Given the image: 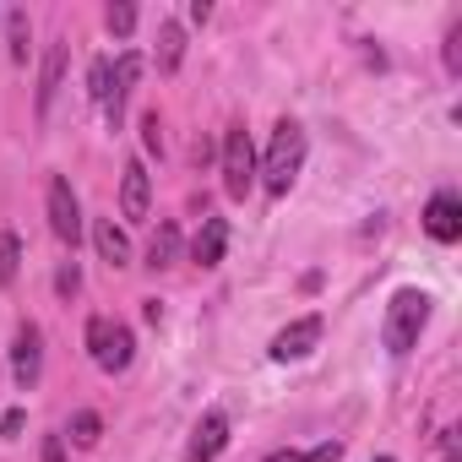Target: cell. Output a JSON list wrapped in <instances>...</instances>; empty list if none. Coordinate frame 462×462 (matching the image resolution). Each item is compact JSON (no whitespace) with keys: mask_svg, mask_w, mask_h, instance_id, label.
I'll list each match as a JSON object with an SVG mask.
<instances>
[{"mask_svg":"<svg viewBox=\"0 0 462 462\" xmlns=\"http://www.w3.org/2000/svg\"><path fill=\"white\" fill-rule=\"evenodd\" d=\"M430 327V294L424 289H397L392 294V305H386V321H381V343H386V354H408V348H419V332Z\"/></svg>","mask_w":462,"mask_h":462,"instance_id":"obj_1","label":"cell"},{"mask_svg":"<svg viewBox=\"0 0 462 462\" xmlns=\"http://www.w3.org/2000/svg\"><path fill=\"white\" fill-rule=\"evenodd\" d=\"M300 169H305V131L294 120H278L273 142H267V163H262L267 196H289V185L300 180Z\"/></svg>","mask_w":462,"mask_h":462,"instance_id":"obj_2","label":"cell"},{"mask_svg":"<svg viewBox=\"0 0 462 462\" xmlns=\"http://www.w3.org/2000/svg\"><path fill=\"white\" fill-rule=\"evenodd\" d=\"M88 354H93L98 370L120 375V370H131V359H136V337H131V327H120V321H109V316H93V321H88Z\"/></svg>","mask_w":462,"mask_h":462,"instance_id":"obj_3","label":"cell"},{"mask_svg":"<svg viewBox=\"0 0 462 462\" xmlns=\"http://www.w3.org/2000/svg\"><path fill=\"white\" fill-rule=\"evenodd\" d=\"M256 185V147H251V131L245 125H228L223 136V190L245 201V190Z\"/></svg>","mask_w":462,"mask_h":462,"instance_id":"obj_4","label":"cell"},{"mask_svg":"<svg viewBox=\"0 0 462 462\" xmlns=\"http://www.w3.org/2000/svg\"><path fill=\"white\" fill-rule=\"evenodd\" d=\"M39 375H44V332H39L33 321H23V332H17V343H12V381H17L23 392H33Z\"/></svg>","mask_w":462,"mask_h":462,"instance_id":"obj_5","label":"cell"},{"mask_svg":"<svg viewBox=\"0 0 462 462\" xmlns=\"http://www.w3.org/2000/svg\"><path fill=\"white\" fill-rule=\"evenodd\" d=\"M50 228H55V240H66V245L82 240V207H77V190H71L66 174L50 180Z\"/></svg>","mask_w":462,"mask_h":462,"instance_id":"obj_6","label":"cell"},{"mask_svg":"<svg viewBox=\"0 0 462 462\" xmlns=\"http://www.w3.org/2000/svg\"><path fill=\"white\" fill-rule=\"evenodd\" d=\"M424 235L435 245H457L462 240V201L451 190H435L430 196V207H424Z\"/></svg>","mask_w":462,"mask_h":462,"instance_id":"obj_7","label":"cell"},{"mask_svg":"<svg viewBox=\"0 0 462 462\" xmlns=\"http://www.w3.org/2000/svg\"><path fill=\"white\" fill-rule=\"evenodd\" d=\"M316 343H321V316H300V321H289V327L273 337V359H278V365H289V359H310Z\"/></svg>","mask_w":462,"mask_h":462,"instance_id":"obj_8","label":"cell"},{"mask_svg":"<svg viewBox=\"0 0 462 462\" xmlns=\"http://www.w3.org/2000/svg\"><path fill=\"white\" fill-rule=\"evenodd\" d=\"M223 446H228V413H223V408H207V413H201V424L190 430L185 462H212Z\"/></svg>","mask_w":462,"mask_h":462,"instance_id":"obj_9","label":"cell"},{"mask_svg":"<svg viewBox=\"0 0 462 462\" xmlns=\"http://www.w3.org/2000/svg\"><path fill=\"white\" fill-rule=\"evenodd\" d=\"M136 77H142V55H120V60H115V82H109V104H104L109 131H120V120H125V98H131Z\"/></svg>","mask_w":462,"mask_h":462,"instance_id":"obj_10","label":"cell"},{"mask_svg":"<svg viewBox=\"0 0 462 462\" xmlns=\"http://www.w3.org/2000/svg\"><path fill=\"white\" fill-rule=\"evenodd\" d=\"M147 201H152L147 163L131 158V163H125V180H120V212H125V223H142V217H147Z\"/></svg>","mask_w":462,"mask_h":462,"instance_id":"obj_11","label":"cell"},{"mask_svg":"<svg viewBox=\"0 0 462 462\" xmlns=\"http://www.w3.org/2000/svg\"><path fill=\"white\" fill-rule=\"evenodd\" d=\"M223 251H228V223H223V217H201L196 240H190V262H196V267H217Z\"/></svg>","mask_w":462,"mask_h":462,"instance_id":"obj_12","label":"cell"},{"mask_svg":"<svg viewBox=\"0 0 462 462\" xmlns=\"http://www.w3.org/2000/svg\"><path fill=\"white\" fill-rule=\"evenodd\" d=\"M93 245H98V256H104L109 267H125V262H131V240H125V228H120L115 217H98V223H93Z\"/></svg>","mask_w":462,"mask_h":462,"instance_id":"obj_13","label":"cell"},{"mask_svg":"<svg viewBox=\"0 0 462 462\" xmlns=\"http://www.w3.org/2000/svg\"><path fill=\"white\" fill-rule=\"evenodd\" d=\"M66 60H71V50H66V44H50L44 71H39V115H50V104H55V93H60V82H66Z\"/></svg>","mask_w":462,"mask_h":462,"instance_id":"obj_14","label":"cell"},{"mask_svg":"<svg viewBox=\"0 0 462 462\" xmlns=\"http://www.w3.org/2000/svg\"><path fill=\"white\" fill-rule=\"evenodd\" d=\"M174 262H180V228H174V223H158L152 240H147V267L163 273V267H174Z\"/></svg>","mask_w":462,"mask_h":462,"instance_id":"obj_15","label":"cell"},{"mask_svg":"<svg viewBox=\"0 0 462 462\" xmlns=\"http://www.w3.org/2000/svg\"><path fill=\"white\" fill-rule=\"evenodd\" d=\"M180 60H185V28L158 23V71H180Z\"/></svg>","mask_w":462,"mask_h":462,"instance_id":"obj_16","label":"cell"},{"mask_svg":"<svg viewBox=\"0 0 462 462\" xmlns=\"http://www.w3.org/2000/svg\"><path fill=\"white\" fill-rule=\"evenodd\" d=\"M77 446H98V435H104V419L93 413V408H82V413H71V430H66Z\"/></svg>","mask_w":462,"mask_h":462,"instance_id":"obj_17","label":"cell"},{"mask_svg":"<svg viewBox=\"0 0 462 462\" xmlns=\"http://www.w3.org/2000/svg\"><path fill=\"white\" fill-rule=\"evenodd\" d=\"M17 273H23V240L0 235V283H17Z\"/></svg>","mask_w":462,"mask_h":462,"instance_id":"obj_18","label":"cell"},{"mask_svg":"<svg viewBox=\"0 0 462 462\" xmlns=\"http://www.w3.org/2000/svg\"><path fill=\"white\" fill-rule=\"evenodd\" d=\"M6 39H12V60H28V39H33L28 12H6Z\"/></svg>","mask_w":462,"mask_h":462,"instance_id":"obj_19","label":"cell"},{"mask_svg":"<svg viewBox=\"0 0 462 462\" xmlns=\"http://www.w3.org/2000/svg\"><path fill=\"white\" fill-rule=\"evenodd\" d=\"M109 82H115V66H109V60H93V71H88V93H93L98 109L109 104Z\"/></svg>","mask_w":462,"mask_h":462,"instance_id":"obj_20","label":"cell"},{"mask_svg":"<svg viewBox=\"0 0 462 462\" xmlns=\"http://www.w3.org/2000/svg\"><path fill=\"white\" fill-rule=\"evenodd\" d=\"M104 23H109V33H120V39H125V33L136 28V6H109V12H104Z\"/></svg>","mask_w":462,"mask_h":462,"instance_id":"obj_21","label":"cell"},{"mask_svg":"<svg viewBox=\"0 0 462 462\" xmlns=\"http://www.w3.org/2000/svg\"><path fill=\"white\" fill-rule=\"evenodd\" d=\"M142 142H147V152H163V125H158V109H152V115H142Z\"/></svg>","mask_w":462,"mask_h":462,"instance_id":"obj_22","label":"cell"},{"mask_svg":"<svg viewBox=\"0 0 462 462\" xmlns=\"http://www.w3.org/2000/svg\"><path fill=\"white\" fill-rule=\"evenodd\" d=\"M55 289H60V294H66V300H71V294H77V289H82V267H77V262H66V267H60V273H55Z\"/></svg>","mask_w":462,"mask_h":462,"instance_id":"obj_23","label":"cell"},{"mask_svg":"<svg viewBox=\"0 0 462 462\" xmlns=\"http://www.w3.org/2000/svg\"><path fill=\"white\" fill-rule=\"evenodd\" d=\"M300 462H343V446H337V440H321V446H316V451H305Z\"/></svg>","mask_w":462,"mask_h":462,"instance_id":"obj_24","label":"cell"},{"mask_svg":"<svg viewBox=\"0 0 462 462\" xmlns=\"http://www.w3.org/2000/svg\"><path fill=\"white\" fill-rule=\"evenodd\" d=\"M44 462H66V435H44Z\"/></svg>","mask_w":462,"mask_h":462,"instance_id":"obj_25","label":"cell"},{"mask_svg":"<svg viewBox=\"0 0 462 462\" xmlns=\"http://www.w3.org/2000/svg\"><path fill=\"white\" fill-rule=\"evenodd\" d=\"M207 17H212V0H190V23H196V28H201V23H207Z\"/></svg>","mask_w":462,"mask_h":462,"instance_id":"obj_26","label":"cell"},{"mask_svg":"<svg viewBox=\"0 0 462 462\" xmlns=\"http://www.w3.org/2000/svg\"><path fill=\"white\" fill-rule=\"evenodd\" d=\"M17 430H23V408H12L6 419H0V435H17Z\"/></svg>","mask_w":462,"mask_h":462,"instance_id":"obj_27","label":"cell"},{"mask_svg":"<svg viewBox=\"0 0 462 462\" xmlns=\"http://www.w3.org/2000/svg\"><path fill=\"white\" fill-rule=\"evenodd\" d=\"M267 462H300V451H273Z\"/></svg>","mask_w":462,"mask_h":462,"instance_id":"obj_28","label":"cell"},{"mask_svg":"<svg viewBox=\"0 0 462 462\" xmlns=\"http://www.w3.org/2000/svg\"><path fill=\"white\" fill-rule=\"evenodd\" d=\"M375 462H392V457H375Z\"/></svg>","mask_w":462,"mask_h":462,"instance_id":"obj_29","label":"cell"},{"mask_svg":"<svg viewBox=\"0 0 462 462\" xmlns=\"http://www.w3.org/2000/svg\"><path fill=\"white\" fill-rule=\"evenodd\" d=\"M0 23H6V12H0Z\"/></svg>","mask_w":462,"mask_h":462,"instance_id":"obj_30","label":"cell"}]
</instances>
